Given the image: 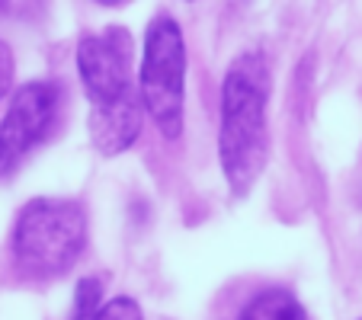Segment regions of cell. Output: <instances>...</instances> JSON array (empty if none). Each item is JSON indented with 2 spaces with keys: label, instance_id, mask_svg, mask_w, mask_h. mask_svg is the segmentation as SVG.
<instances>
[{
  "label": "cell",
  "instance_id": "30bf717a",
  "mask_svg": "<svg viewBox=\"0 0 362 320\" xmlns=\"http://www.w3.org/2000/svg\"><path fill=\"white\" fill-rule=\"evenodd\" d=\"M13 74H16V61H13V52H10V45L4 39H0V96L10 90V83H13Z\"/></svg>",
  "mask_w": 362,
  "mask_h": 320
},
{
  "label": "cell",
  "instance_id": "7a4b0ae2",
  "mask_svg": "<svg viewBox=\"0 0 362 320\" xmlns=\"http://www.w3.org/2000/svg\"><path fill=\"white\" fill-rule=\"evenodd\" d=\"M87 244V208L74 198H33L13 225V259L26 275L68 273Z\"/></svg>",
  "mask_w": 362,
  "mask_h": 320
},
{
  "label": "cell",
  "instance_id": "ba28073f",
  "mask_svg": "<svg viewBox=\"0 0 362 320\" xmlns=\"http://www.w3.org/2000/svg\"><path fill=\"white\" fill-rule=\"evenodd\" d=\"M103 307V282L87 275V279L77 282L74 288V311L71 320H93V314Z\"/></svg>",
  "mask_w": 362,
  "mask_h": 320
},
{
  "label": "cell",
  "instance_id": "8992f818",
  "mask_svg": "<svg viewBox=\"0 0 362 320\" xmlns=\"http://www.w3.org/2000/svg\"><path fill=\"white\" fill-rule=\"evenodd\" d=\"M144 125V106L138 90L106 106H90V141L100 154L116 157L138 141Z\"/></svg>",
  "mask_w": 362,
  "mask_h": 320
},
{
  "label": "cell",
  "instance_id": "6da1fadb",
  "mask_svg": "<svg viewBox=\"0 0 362 320\" xmlns=\"http://www.w3.org/2000/svg\"><path fill=\"white\" fill-rule=\"evenodd\" d=\"M269 64L260 52L234 58L221 83L218 160L234 196H247L269 160Z\"/></svg>",
  "mask_w": 362,
  "mask_h": 320
},
{
  "label": "cell",
  "instance_id": "9c48e42d",
  "mask_svg": "<svg viewBox=\"0 0 362 320\" xmlns=\"http://www.w3.org/2000/svg\"><path fill=\"white\" fill-rule=\"evenodd\" d=\"M93 320H144V314H141V307H138L135 298L119 295V298L106 301V304L93 314Z\"/></svg>",
  "mask_w": 362,
  "mask_h": 320
},
{
  "label": "cell",
  "instance_id": "3957f363",
  "mask_svg": "<svg viewBox=\"0 0 362 320\" xmlns=\"http://www.w3.org/2000/svg\"><path fill=\"white\" fill-rule=\"evenodd\" d=\"M141 106L164 138L183 135V100H186V45L183 29L170 13H158L144 32V58L138 71Z\"/></svg>",
  "mask_w": 362,
  "mask_h": 320
},
{
  "label": "cell",
  "instance_id": "5b68a950",
  "mask_svg": "<svg viewBox=\"0 0 362 320\" xmlns=\"http://www.w3.org/2000/svg\"><path fill=\"white\" fill-rule=\"evenodd\" d=\"M58 112V87L48 81H33L20 87L0 122V179L48 135Z\"/></svg>",
  "mask_w": 362,
  "mask_h": 320
},
{
  "label": "cell",
  "instance_id": "52a82bcc",
  "mask_svg": "<svg viewBox=\"0 0 362 320\" xmlns=\"http://www.w3.org/2000/svg\"><path fill=\"white\" fill-rule=\"evenodd\" d=\"M238 320H308V311L286 288H267L247 301Z\"/></svg>",
  "mask_w": 362,
  "mask_h": 320
},
{
  "label": "cell",
  "instance_id": "277c9868",
  "mask_svg": "<svg viewBox=\"0 0 362 320\" xmlns=\"http://www.w3.org/2000/svg\"><path fill=\"white\" fill-rule=\"evenodd\" d=\"M77 74L90 106H106L132 90V35L122 26L83 35L77 42Z\"/></svg>",
  "mask_w": 362,
  "mask_h": 320
}]
</instances>
